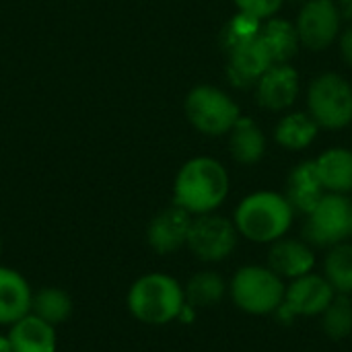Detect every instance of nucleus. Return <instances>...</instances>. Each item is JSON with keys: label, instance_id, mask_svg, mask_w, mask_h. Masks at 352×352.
Masks as SVG:
<instances>
[{"label": "nucleus", "instance_id": "b1692460", "mask_svg": "<svg viewBox=\"0 0 352 352\" xmlns=\"http://www.w3.org/2000/svg\"><path fill=\"white\" fill-rule=\"evenodd\" d=\"M322 330L330 340H344L352 334V301L346 295H336L322 314Z\"/></svg>", "mask_w": 352, "mask_h": 352}, {"label": "nucleus", "instance_id": "393cba45", "mask_svg": "<svg viewBox=\"0 0 352 352\" xmlns=\"http://www.w3.org/2000/svg\"><path fill=\"white\" fill-rule=\"evenodd\" d=\"M35 316L47 324H60L70 316V299L58 289H43L33 301Z\"/></svg>", "mask_w": 352, "mask_h": 352}, {"label": "nucleus", "instance_id": "4468645a", "mask_svg": "<svg viewBox=\"0 0 352 352\" xmlns=\"http://www.w3.org/2000/svg\"><path fill=\"white\" fill-rule=\"evenodd\" d=\"M229 54V76L237 87L258 82L260 76L272 66V60L258 37L233 45Z\"/></svg>", "mask_w": 352, "mask_h": 352}, {"label": "nucleus", "instance_id": "a878e982", "mask_svg": "<svg viewBox=\"0 0 352 352\" xmlns=\"http://www.w3.org/2000/svg\"><path fill=\"white\" fill-rule=\"evenodd\" d=\"M258 33H260V19L250 16V14H245V12H239V14L227 25L223 37H225V45L231 50V47L237 45V43H243V41H248V39L258 37Z\"/></svg>", "mask_w": 352, "mask_h": 352}, {"label": "nucleus", "instance_id": "c85d7f7f", "mask_svg": "<svg viewBox=\"0 0 352 352\" xmlns=\"http://www.w3.org/2000/svg\"><path fill=\"white\" fill-rule=\"evenodd\" d=\"M0 352H12V346H10L8 338H0Z\"/></svg>", "mask_w": 352, "mask_h": 352}, {"label": "nucleus", "instance_id": "a211bd4d", "mask_svg": "<svg viewBox=\"0 0 352 352\" xmlns=\"http://www.w3.org/2000/svg\"><path fill=\"white\" fill-rule=\"evenodd\" d=\"M316 169L324 190L332 194L352 192V151L330 148L316 159Z\"/></svg>", "mask_w": 352, "mask_h": 352}, {"label": "nucleus", "instance_id": "aec40b11", "mask_svg": "<svg viewBox=\"0 0 352 352\" xmlns=\"http://www.w3.org/2000/svg\"><path fill=\"white\" fill-rule=\"evenodd\" d=\"M231 155L241 165H254L264 157L266 151V138L260 130V126L250 118H239L235 126L231 128V140H229Z\"/></svg>", "mask_w": 352, "mask_h": 352}, {"label": "nucleus", "instance_id": "6ab92c4d", "mask_svg": "<svg viewBox=\"0 0 352 352\" xmlns=\"http://www.w3.org/2000/svg\"><path fill=\"white\" fill-rule=\"evenodd\" d=\"M258 39L266 47L272 64H289V60L297 54L301 41L293 23L285 19H270L264 27H260Z\"/></svg>", "mask_w": 352, "mask_h": 352}, {"label": "nucleus", "instance_id": "ddd939ff", "mask_svg": "<svg viewBox=\"0 0 352 352\" xmlns=\"http://www.w3.org/2000/svg\"><path fill=\"white\" fill-rule=\"evenodd\" d=\"M190 225V212L175 204L153 219L148 227V243L159 254H171L188 241Z\"/></svg>", "mask_w": 352, "mask_h": 352}, {"label": "nucleus", "instance_id": "bb28decb", "mask_svg": "<svg viewBox=\"0 0 352 352\" xmlns=\"http://www.w3.org/2000/svg\"><path fill=\"white\" fill-rule=\"evenodd\" d=\"M285 0H235L239 12H245L256 19H270L272 14L278 12Z\"/></svg>", "mask_w": 352, "mask_h": 352}, {"label": "nucleus", "instance_id": "f03ea898", "mask_svg": "<svg viewBox=\"0 0 352 352\" xmlns=\"http://www.w3.org/2000/svg\"><path fill=\"white\" fill-rule=\"evenodd\" d=\"M295 210L285 194L256 192L241 200L235 210V229L254 243H274L293 225Z\"/></svg>", "mask_w": 352, "mask_h": 352}, {"label": "nucleus", "instance_id": "1a4fd4ad", "mask_svg": "<svg viewBox=\"0 0 352 352\" xmlns=\"http://www.w3.org/2000/svg\"><path fill=\"white\" fill-rule=\"evenodd\" d=\"M194 256L204 262H221L229 258L237 245V229L231 221L217 214H200L190 225L188 241Z\"/></svg>", "mask_w": 352, "mask_h": 352}, {"label": "nucleus", "instance_id": "7ed1b4c3", "mask_svg": "<svg viewBox=\"0 0 352 352\" xmlns=\"http://www.w3.org/2000/svg\"><path fill=\"white\" fill-rule=\"evenodd\" d=\"M184 305V289L167 274L142 276L128 295V307L132 316L153 326H163L179 318Z\"/></svg>", "mask_w": 352, "mask_h": 352}, {"label": "nucleus", "instance_id": "f8f14e48", "mask_svg": "<svg viewBox=\"0 0 352 352\" xmlns=\"http://www.w3.org/2000/svg\"><path fill=\"white\" fill-rule=\"evenodd\" d=\"M316 254L307 241L301 239H276L268 252V268L276 272L283 280H295L314 272Z\"/></svg>", "mask_w": 352, "mask_h": 352}, {"label": "nucleus", "instance_id": "f3484780", "mask_svg": "<svg viewBox=\"0 0 352 352\" xmlns=\"http://www.w3.org/2000/svg\"><path fill=\"white\" fill-rule=\"evenodd\" d=\"M31 309V291L21 274L0 268V324H14Z\"/></svg>", "mask_w": 352, "mask_h": 352}, {"label": "nucleus", "instance_id": "c756f323", "mask_svg": "<svg viewBox=\"0 0 352 352\" xmlns=\"http://www.w3.org/2000/svg\"><path fill=\"white\" fill-rule=\"evenodd\" d=\"M351 237H352V210H351Z\"/></svg>", "mask_w": 352, "mask_h": 352}, {"label": "nucleus", "instance_id": "9b49d317", "mask_svg": "<svg viewBox=\"0 0 352 352\" xmlns=\"http://www.w3.org/2000/svg\"><path fill=\"white\" fill-rule=\"evenodd\" d=\"M258 103L270 111L291 107L299 95V74L289 64H272L256 82Z\"/></svg>", "mask_w": 352, "mask_h": 352}, {"label": "nucleus", "instance_id": "9d476101", "mask_svg": "<svg viewBox=\"0 0 352 352\" xmlns=\"http://www.w3.org/2000/svg\"><path fill=\"white\" fill-rule=\"evenodd\" d=\"M340 6L334 0H307L295 25L301 45L311 52L332 45L340 31Z\"/></svg>", "mask_w": 352, "mask_h": 352}, {"label": "nucleus", "instance_id": "7c9ffc66", "mask_svg": "<svg viewBox=\"0 0 352 352\" xmlns=\"http://www.w3.org/2000/svg\"><path fill=\"white\" fill-rule=\"evenodd\" d=\"M291 2H307V0H291Z\"/></svg>", "mask_w": 352, "mask_h": 352}, {"label": "nucleus", "instance_id": "423d86ee", "mask_svg": "<svg viewBox=\"0 0 352 352\" xmlns=\"http://www.w3.org/2000/svg\"><path fill=\"white\" fill-rule=\"evenodd\" d=\"M186 116L192 126L208 136H221L231 132L239 120L237 103L214 87H196L186 99Z\"/></svg>", "mask_w": 352, "mask_h": 352}, {"label": "nucleus", "instance_id": "dca6fc26", "mask_svg": "<svg viewBox=\"0 0 352 352\" xmlns=\"http://www.w3.org/2000/svg\"><path fill=\"white\" fill-rule=\"evenodd\" d=\"M12 352H54L56 334L52 324L43 322L37 316H25L14 322L8 334Z\"/></svg>", "mask_w": 352, "mask_h": 352}, {"label": "nucleus", "instance_id": "2eb2a0df", "mask_svg": "<svg viewBox=\"0 0 352 352\" xmlns=\"http://www.w3.org/2000/svg\"><path fill=\"white\" fill-rule=\"evenodd\" d=\"M324 194H326V190L320 182L316 161H305L291 171V175L287 179L285 198L289 200V204L295 212H301L307 217L318 206V202L324 198Z\"/></svg>", "mask_w": 352, "mask_h": 352}, {"label": "nucleus", "instance_id": "5701e85b", "mask_svg": "<svg viewBox=\"0 0 352 352\" xmlns=\"http://www.w3.org/2000/svg\"><path fill=\"white\" fill-rule=\"evenodd\" d=\"M227 285L217 272H198L186 287L184 295L190 307H210L225 297Z\"/></svg>", "mask_w": 352, "mask_h": 352}, {"label": "nucleus", "instance_id": "f257e3e1", "mask_svg": "<svg viewBox=\"0 0 352 352\" xmlns=\"http://www.w3.org/2000/svg\"><path fill=\"white\" fill-rule=\"evenodd\" d=\"M229 194L227 169L210 159L198 157L188 161L175 179V204L190 214H208L219 208Z\"/></svg>", "mask_w": 352, "mask_h": 352}, {"label": "nucleus", "instance_id": "4be33fe9", "mask_svg": "<svg viewBox=\"0 0 352 352\" xmlns=\"http://www.w3.org/2000/svg\"><path fill=\"white\" fill-rule=\"evenodd\" d=\"M324 278L336 295H352V243H338L330 248L324 264Z\"/></svg>", "mask_w": 352, "mask_h": 352}, {"label": "nucleus", "instance_id": "0eeeda50", "mask_svg": "<svg viewBox=\"0 0 352 352\" xmlns=\"http://www.w3.org/2000/svg\"><path fill=\"white\" fill-rule=\"evenodd\" d=\"M351 200L344 194H324L307 214L303 235L314 248H334L351 237Z\"/></svg>", "mask_w": 352, "mask_h": 352}, {"label": "nucleus", "instance_id": "6e6552de", "mask_svg": "<svg viewBox=\"0 0 352 352\" xmlns=\"http://www.w3.org/2000/svg\"><path fill=\"white\" fill-rule=\"evenodd\" d=\"M334 297L336 293L330 287V283L324 276L309 272L305 276L291 280V285L285 291V301L274 311V316L280 324H291L297 316H322Z\"/></svg>", "mask_w": 352, "mask_h": 352}, {"label": "nucleus", "instance_id": "39448f33", "mask_svg": "<svg viewBox=\"0 0 352 352\" xmlns=\"http://www.w3.org/2000/svg\"><path fill=\"white\" fill-rule=\"evenodd\" d=\"M309 116L318 126L328 130L344 128L352 122V87L351 82L336 74L326 72L314 78L307 91Z\"/></svg>", "mask_w": 352, "mask_h": 352}, {"label": "nucleus", "instance_id": "412c9836", "mask_svg": "<svg viewBox=\"0 0 352 352\" xmlns=\"http://www.w3.org/2000/svg\"><path fill=\"white\" fill-rule=\"evenodd\" d=\"M320 126L316 124V120L309 113H289L285 116L274 132V138L280 146L289 148V151H301L305 146H309L316 136H318Z\"/></svg>", "mask_w": 352, "mask_h": 352}, {"label": "nucleus", "instance_id": "20e7f679", "mask_svg": "<svg viewBox=\"0 0 352 352\" xmlns=\"http://www.w3.org/2000/svg\"><path fill=\"white\" fill-rule=\"evenodd\" d=\"M233 303L252 316H270L285 301V280L268 266H243L231 280Z\"/></svg>", "mask_w": 352, "mask_h": 352}, {"label": "nucleus", "instance_id": "cd10ccee", "mask_svg": "<svg viewBox=\"0 0 352 352\" xmlns=\"http://www.w3.org/2000/svg\"><path fill=\"white\" fill-rule=\"evenodd\" d=\"M340 52H342V58L352 66V27L340 37Z\"/></svg>", "mask_w": 352, "mask_h": 352}]
</instances>
